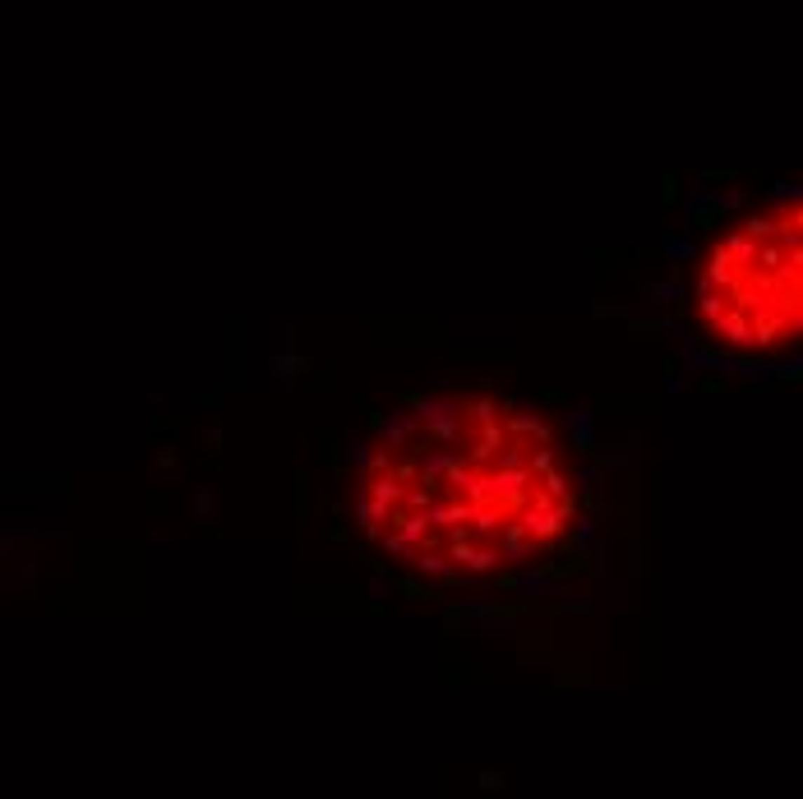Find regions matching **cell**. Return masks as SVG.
<instances>
[{"label":"cell","mask_w":803,"mask_h":799,"mask_svg":"<svg viewBox=\"0 0 803 799\" xmlns=\"http://www.w3.org/2000/svg\"><path fill=\"white\" fill-rule=\"evenodd\" d=\"M753 255L734 264L725 291L729 310L711 328L729 351H776L803 342V185H776L767 208L743 217Z\"/></svg>","instance_id":"1"},{"label":"cell","mask_w":803,"mask_h":799,"mask_svg":"<svg viewBox=\"0 0 803 799\" xmlns=\"http://www.w3.org/2000/svg\"><path fill=\"white\" fill-rule=\"evenodd\" d=\"M504 587H513V591H522L527 600H536V596H550V591L559 587V577H554V568H522V573H508L504 577Z\"/></svg>","instance_id":"2"},{"label":"cell","mask_w":803,"mask_h":799,"mask_svg":"<svg viewBox=\"0 0 803 799\" xmlns=\"http://www.w3.org/2000/svg\"><path fill=\"white\" fill-rule=\"evenodd\" d=\"M563 425H568V434H572V453H591L595 448V416L591 411H568Z\"/></svg>","instance_id":"3"},{"label":"cell","mask_w":803,"mask_h":799,"mask_svg":"<svg viewBox=\"0 0 803 799\" xmlns=\"http://www.w3.org/2000/svg\"><path fill=\"white\" fill-rule=\"evenodd\" d=\"M374 448H379V439L370 444L365 434H351V439H346V462L356 466V476H360L365 466H370V457H374Z\"/></svg>","instance_id":"4"},{"label":"cell","mask_w":803,"mask_h":799,"mask_svg":"<svg viewBox=\"0 0 803 799\" xmlns=\"http://www.w3.org/2000/svg\"><path fill=\"white\" fill-rule=\"evenodd\" d=\"M305 365H309L305 356H273V361H268V370H273V379H282V384H291V379H296V375H300Z\"/></svg>","instance_id":"5"},{"label":"cell","mask_w":803,"mask_h":799,"mask_svg":"<svg viewBox=\"0 0 803 799\" xmlns=\"http://www.w3.org/2000/svg\"><path fill=\"white\" fill-rule=\"evenodd\" d=\"M572 545H577V550L595 545V518L591 513H577V518H572Z\"/></svg>","instance_id":"6"},{"label":"cell","mask_w":803,"mask_h":799,"mask_svg":"<svg viewBox=\"0 0 803 799\" xmlns=\"http://www.w3.org/2000/svg\"><path fill=\"white\" fill-rule=\"evenodd\" d=\"M393 591H397V577H384V573H374V577H370V596H374L379 605H384V600L393 596Z\"/></svg>","instance_id":"7"},{"label":"cell","mask_w":803,"mask_h":799,"mask_svg":"<svg viewBox=\"0 0 803 799\" xmlns=\"http://www.w3.org/2000/svg\"><path fill=\"white\" fill-rule=\"evenodd\" d=\"M651 300H683V282H679V278L656 282V287H651Z\"/></svg>","instance_id":"8"},{"label":"cell","mask_w":803,"mask_h":799,"mask_svg":"<svg viewBox=\"0 0 803 799\" xmlns=\"http://www.w3.org/2000/svg\"><path fill=\"white\" fill-rule=\"evenodd\" d=\"M665 255L670 259H693L697 250H693V241H683V236H665Z\"/></svg>","instance_id":"9"},{"label":"cell","mask_w":803,"mask_h":799,"mask_svg":"<svg viewBox=\"0 0 803 799\" xmlns=\"http://www.w3.org/2000/svg\"><path fill=\"white\" fill-rule=\"evenodd\" d=\"M595 481H600V462H595V466H577V476H572V485L591 495V490H595Z\"/></svg>","instance_id":"10"},{"label":"cell","mask_w":803,"mask_h":799,"mask_svg":"<svg viewBox=\"0 0 803 799\" xmlns=\"http://www.w3.org/2000/svg\"><path fill=\"white\" fill-rule=\"evenodd\" d=\"M559 610H563V615H586V610H591V600H586V596H563Z\"/></svg>","instance_id":"11"},{"label":"cell","mask_w":803,"mask_h":799,"mask_svg":"<svg viewBox=\"0 0 803 799\" xmlns=\"http://www.w3.org/2000/svg\"><path fill=\"white\" fill-rule=\"evenodd\" d=\"M623 462H628L623 448H605V453H600V466H623Z\"/></svg>","instance_id":"12"},{"label":"cell","mask_w":803,"mask_h":799,"mask_svg":"<svg viewBox=\"0 0 803 799\" xmlns=\"http://www.w3.org/2000/svg\"><path fill=\"white\" fill-rule=\"evenodd\" d=\"M194 513H198V518H208V513H212V495H208V490H198V495H194Z\"/></svg>","instance_id":"13"},{"label":"cell","mask_w":803,"mask_h":799,"mask_svg":"<svg viewBox=\"0 0 803 799\" xmlns=\"http://www.w3.org/2000/svg\"><path fill=\"white\" fill-rule=\"evenodd\" d=\"M665 393H670V398H679V393H683V375H679V370L665 375Z\"/></svg>","instance_id":"14"},{"label":"cell","mask_w":803,"mask_h":799,"mask_svg":"<svg viewBox=\"0 0 803 799\" xmlns=\"http://www.w3.org/2000/svg\"><path fill=\"white\" fill-rule=\"evenodd\" d=\"M591 573H595V577L609 573V564H605V555H600V550H591Z\"/></svg>","instance_id":"15"}]
</instances>
